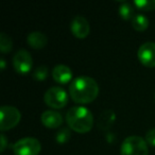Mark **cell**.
Instances as JSON below:
<instances>
[{"mask_svg": "<svg viewBox=\"0 0 155 155\" xmlns=\"http://www.w3.org/2000/svg\"><path fill=\"white\" fill-rule=\"evenodd\" d=\"M116 118V115L112 110H106L100 115V118L98 120V127L101 130H107L113 125Z\"/></svg>", "mask_w": 155, "mask_h": 155, "instance_id": "4fadbf2b", "label": "cell"}, {"mask_svg": "<svg viewBox=\"0 0 155 155\" xmlns=\"http://www.w3.org/2000/svg\"><path fill=\"white\" fill-rule=\"evenodd\" d=\"M8 146V141H7V137H5V135H1V147H0V150H1V152H3L5 151V149L7 148Z\"/></svg>", "mask_w": 155, "mask_h": 155, "instance_id": "44dd1931", "label": "cell"}, {"mask_svg": "<svg viewBox=\"0 0 155 155\" xmlns=\"http://www.w3.org/2000/svg\"><path fill=\"white\" fill-rule=\"evenodd\" d=\"M48 77V67L43 65V66H38L35 68L34 72H33V79L37 81H44L46 80Z\"/></svg>", "mask_w": 155, "mask_h": 155, "instance_id": "d6986e66", "label": "cell"}, {"mask_svg": "<svg viewBox=\"0 0 155 155\" xmlns=\"http://www.w3.org/2000/svg\"><path fill=\"white\" fill-rule=\"evenodd\" d=\"M119 15L121 16V18L124 20L132 19L134 17V10L133 7L131 5V3L129 2H122L121 5L119 7Z\"/></svg>", "mask_w": 155, "mask_h": 155, "instance_id": "9a60e30c", "label": "cell"}, {"mask_svg": "<svg viewBox=\"0 0 155 155\" xmlns=\"http://www.w3.org/2000/svg\"><path fill=\"white\" fill-rule=\"evenodd\" d=\"M70 29L72 34L78 38H85L91 31V27H89L87 19L81 15L73 17L70 24Z\"/></svg>", "mask_w": 155, "mask_h": 155, "instance_id": "9c48e42d", "label": "cell"}, {"mask_svg": "<svg viewBox=\"0 0 155 155\" xmlns=\"http://www.w3.org/2000/svg\"><path fill=\"white\" fill-rule=\"evenodd\" d=\"M13 150L15 155H38L41 150V144L36 138L26 137L13 144Z\"/></svg>", "mask_w": 155, "mask_h": 155, "instance_id": "8992f818", "label": "cell"}, {"mask_svg": "<svg viewBox=\"0 0 155 155\" xmlns=\"http://www.w3.org/2000/svg\"><path fill=\"white\" fill-rule=\"evenodd\" d=\"M134 5L138 10L141 11L155 10V0H135Z\"/></svg>", "mask_w": 155, "mask_h": 155, "instance_id": "e0dca14e", "label": "cell"}, {"mask_svg": "<svg viewBox=\"0 0 155 155\" xmlns=\"http://www.w3.org/2000/svg\"><path fill=\"white\" fill-rule=\"evenodd\" d=\"M66 121L69 127L78 133H87L94 125V116L84 106H73L66 114Z\"/></svg>", "mask_w": 155, "mask_h": 155, "instance_id": "7a4b0ae2", "label": "cell"}, {"mask_svg": "<svg viewBox=\"0 0 155 155\" xmlns=\"http://www.w3.org/2000/svg\"><path fill=\"white\" fill-rule=\"evenodd\" d=\"M147 141L140 136H129L121 143L120 155H148Z\"/></svg>", "mask_w": 155, "mask_h": 155, "instance_id": "3957f363", "label": "cell"}, {"mask_svg": "<svg viewBox=\"0 0 155 155\" xmlns=\"http://www.w3.org/2000/svg\"><path fill=\"white\" fill-rule=\"evenodd\" d=\"M13 48V43H12V38L7 35L5 33H0V49L3 54L9 53Z\"/></svg>", "mask_w": 155, "mask_h": 155, "instance_id": "2e32d148", "label": "cell"}, {"mask_svg": "<svg viewBox=\"0 0 155 155\" xmlns=\"http://www.w3.org/2000/svg\"><path fill=\"white\" fill-rule=\"evenodd\" d=\"M146 141L150 146L155 147V127L150 129L146 134Z\"/></svg>", "mask_w": 155, "mask_h": 155, "instance_id": "ffe728a7", "label": "cell"}, {"mask_svg": "<svg viewBox=\"0 0 155 155\" xmlns=\"http://www.w3.org/2000/svg\"><path fill=\"white\" fill-rule=\"evenodd\" d=\"M138 60L146 67H155V43L147 41L142 44L137 51Z\"/></svg>", "mask_w": 155, "mask_h": 155, "instance_id": "ba28073f", "label": "cell"}, {"mask_svg": "<svg viewBox=\"0 0 155 155\" xmlns=\"http://www.w3.org/2000/svg\"><path fill=\"white\" fill-rule=\"evenodd\" d=\"M41 123L48 129H56L63 124V117L56 110H45L41 117Z\"/></svg>", "mask_w": 155, "mask_h": 155, "instance_id": "30bf717a", "label": "cell"}, {"mask_svg": "<svg viewBox=\"0 0 155 155\" xmlns=\"http://www.w3.org/2000/svg\"><path fill=\"white\" fill-rule=\"evenodd\" d=\"M132 26L136 31H144L149 27V19L142 14H136L132 18Z\"/></svg>", "mask_w": 155, "mask_h": 155, "instance_id": "5bb4252c", "label": "cell"}, {"mask_svg": "<svg viewBox=\"0 0 155 155\" xmlns=\"http://www.w3.org/2000/svg\"><path fill=\"white\" fill-rule=\"evenodd\" d=\"M69 94L74 102L80 104H87L93 102L97 98L99 94V86L93 78L87 75H80L70 83Z\"/></svg>", "mask_w": 155, "mask_h": 155, "instance_id": "6da1fadb", "label": "cell"}, {"mask_svg": "<svg viewBox=\"0 0 155 155\" xmlns=\"http://www.w3.org/2000/svg\"><path fill=\"white\" fill-rule=\"evenodd\" d=\"M0 68H1V70H5V61L3 58H0Z\"/></svg>", "mask_w": 155, "mask_h": 155, "instance_id": "7402d4cb", "label": "cell"}, {"mask_svg": "<svg viewBox=\"0 0 155 155\" xmlns=\"http://www.w3.org/2000/svg\"><path fill=\"white\" fill-rule=\"evenodd\" d=\"M27 41H28L29 46L32 47L33 49H43L48 43V38L43 32L39 31H34L31 32L30 34L27 36Z\"/></svg>", "mask_w": 155, "mask_h": 155, "instance_id": "7c38bea8", "label": "cell"}, {"mask_svg": "<svg viewBox=\"0 0 155 155\" xmlns=\"http://www.w3.org/2000/svg\"><path fill=\"white\" fill-rule=\"evenodd\" d=\"M70 136H71V132L68 127H63L61 129L60 131L56 133V137L55 140L58 143L63 144V143H66L69 139H70Z\"/></svg>", "mask_w": 155, "mask_h": 155, "instance_id": "ac0fdd59", "label": "cell"}, {"mask_svg": "<svg viewBox=\"0 0 155 155\" xmlns=\"http://www.w3.org/2000/svg\"><path fill=\"white\" fill-rule=\"evenodd\" d=\"M44 101L52 108H62L68 102V95L66 91L60 86L50 87L44 96Z\"/></svg>", "mask_w": 155, "mask_h": 155, "instance_id": "5b68a950", "label": "cell"}, {"mask_svg": "<svg viewBox=\"0 0 155 155\" xmlns=\"http://www.w3.org/2000/svg\"><path fill=\"white\" fill-rule=\"evenodd\" d=\"M0 130L2 132L15 127L20 121L21 115L18 108L11 105H3L0 108Z\"/></svg>", "mask_w": 155, "mask_h": 155, "instance_id": "277c9868", "label": "cell"}, {"mask_svg": "<svg viewBox=\"0 0 155 155\" xmlns=\"http://www.w3.org/2000/svg\"><path fill=\"white\" fill-rule=\"evenodd\" d=\"M13 66L15 71L18 73H28L33 66V60L31 54L28 51L21 49L15 53L13 58Z\"/></svg>", "mask_w": 155, "mask_h": 155, "instance_id": "52a82bcc", "label": "cell"}, {"mask_svg": "<svg viewBox=\"0 0 155 155\" xmlns=\"http://www.w3.org/2000/svg\"><path fill=\"white\" fill-rule=\"evenodd\" d=\"M52 77L54 81L60 84H67L72 79V71L66 65H56L52 70Z\"/></svg>", "mask_w": 155, "mask_h": 155, "instance_id": "8fae6325", "label": "cell"}]
</instances>
